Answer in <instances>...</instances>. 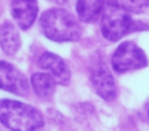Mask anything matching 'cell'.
<instances>
[{"label": "cell", "mask_w": 149, "mask_h": 131, "mask_svg": "<svg viewBox=\"0 0 149 131\" xmlns=\"http://www.w3.org/2000/svg\"><path fill=\"white\" fill-rule=\"evenodd\" d=\"M101 30L106 39L111 42L119 41L126 34L135 30L147 29V25H140L132 20L130 12L118 0H103Z\"/></svg>", "instance_id": "6da1fadb"}, {"label": "cell", "mask_w": 149, "mask_h": 131, "mask_svg": "<svg viewBox=\"0 0 149 131\" xmlns=\"http://www.w3.org/2000/svg\"><path fill=\"white\" fill-rule=\"evenodd\" d=\"M0 123L16 131H34L43 127L42 114L36 108L15 100H0Z\"/></svg>", "instance_id": "7a4b0ae2"}, {"label": "cell", "mask_w": 149, "mask_h": 131, "mask_svg": "<svg viewBox=\"0 0 149 131\" xmlns=\"http://www.w3.org/2000/svg\"><path fill=\"white\" fill-rule=\"evenodd\" d=\"M41 30L55 42H72L80 38L81 28L72 13L64 9H49L41 16Z\"/></svg>", "instance_id": "3957f363"}, {"label": "cell", "mask_w": 149, "mask_h": 131, "mask_svg": "<svg viewBox=\"0 0 149 131\" xmlns=\"http://www.w3.org/2000/svg\"><path fill=\"white\" fill-rule=\"evenodd\" d=\"M111 64L115 72L123 74L127 71L144 68L148 64V59L145 57L144 51L134 42H123L119 45V47L115 50Z\"/></svg>", "instance_id": "277c9868"}, {"label": "cell", "mask_w": 149, "mask_h": 131, "mask_svg": "<svg viewBox=\"0 0 149 131\" xmlns=\"http://www.w3.org/2000/svg\"><path fill=\"white\" fill-rule=\"evenodd\" d=\"M90 79L95 92L105 101H113L116 97V87L111 72L101 55H97L90 66Z\"/></svg>", "instance_id": "5b68a950"}, {"label": "cell", "mask_w": 149, "mask_h": 131, "mask_svg": "<svg viewBox=\"0 0 149 131\" xmlns=\"http://www.w3.org/2000/svg\"><path fill=\"white\" fill-rule=\"evenodd\" d=\"M0 89L13 95L26 96L29 92V83L25 75L15 66L0 60Z\"/></svg>", "instance_id": "8992f818"}, {"label": "cell", "mask_w": 149, "mask_h": 131, "mask_svg": "<svg viewBox=\"0 0 149 131\" xmlns=\"http://www.w3.org/2000/svg\"><path fill=\"white\" fill-rule=\"evenodd\" d=\"M38 64L41 68L47 71L55 79L56 84L67 85L71 79V72L67 63L60 57L52 53H43L38 59Z\"/></svg>", "instance_id": "52a82bcc"}, {"label": "cell", "mask_w": 149, "mask_h": 131, "mask_svg": "<svg viewBox=\"0 0 149 131\" xmlns=\"http://www.w3.org/2000/svg\"><path fill=\"white\" fill-rule=\"evenodd\" d=\"M12 16L22 30L29 29L34 24L38 15L37 0H10Z\"/></svg>", "instance_id": "ba28073f"}, {"label": "cell", "mask_w": 149, "mask_h": 131, "mask_svg": "<svg viewBox=\"0 0 149 131\" xmlns=\"http://www.w3.org/2000/svg\"><path fill=\"white\" fill-rule=\"evenodd\" d=\"M21 46V38L18 30L12 22H4L0 25V47L8 55H13Z\"/></svg>", "instance_id": "9c48e42d"}, {"label": "cell", "mask_w": 149, "mask_h": 131, "mask_svg": "<svg viewBox=\"0 0 149 131\" xmlns=\"http://www.w3.org/2000/svg\"><path fill=\"white\" fill-rule=\"evenodd\" d=\"M31 87L34 92L42 98H47L54 93L56 81L50 74L46 72H36L31 76Z\"/></svg>", "instance_id": "30bf717a"}, {"label": "cell", "mask_w": 149, "mask_h": 131, "mask_svg": "<svg viewBox=\"0 0 149 131\" xmlns=\"http://www.w3.org/2000/svg\"><path fill=\"white\" fill-rule=\"evenodd\" d=\"M103 0H77L76 9L79 18L85 22H92L97 20L102 11Z\"/></svg>", "instance_id": "8fae6325"}, {"label": "cell", "mask_w": 149, "mask_h": 131, "mask_svg": "<svg viewBox=\"0 0 149 131\" xmlns=\"http://www.w3.org/2000/svg\"><path fill=\"white\" fill-rule=\"evenodd\" d=\"M130 13H141L148 7L149 0H118Z\"/></svg>", "instance_id": "7c38bea8"}, {"label": "cell", "mask_w": 149, "mask_h": 131, "mask_svg": "<svg viewBox=\"0 0 149 131\" xmlns=\"http://www.w3.org/2000/svg\"><path fill=\"white\" fill-rule=\"evenodd\" d=\"M50 1L55 3V4H59V5H65V4H70L72 0H50Z\"/></svg>", "instance_id": "4fadbf2b"}]
</instances>
